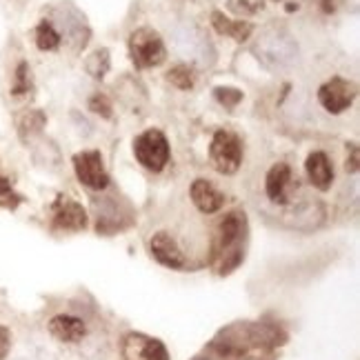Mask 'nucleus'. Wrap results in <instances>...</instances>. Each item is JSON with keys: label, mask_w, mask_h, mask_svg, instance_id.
<instances>
[{"label": "nucleus", "mask_w": 360, "mask_h": 360, "mask_svg": "<svg viewBox=\"0 0 360 360\" xmlns=\"http://www.w3.org/2000/svg\"><path fill=\"white\" fill-rule=\"evenodd\" d=\"M134 156L149 172H162L169 162V141L160 129H147L134 141Z\"/></svg>", "instance_id": "obj_2"}, {"label": "nucleus", "mask_w": 360, "mask_h": 360, "mask_svg": "<svg viewBox=\"0 0 360 360\" xmlns=\"http://www.w3.org/2000/svg\"><path fill=\"white\" fill-rule=\"evenodd\" d=\"M47 329H49V334L60 342H78L87 336V325L82 323L80 318L69 316V314L53 316L47 323Z\"/></svg>", "instance_id": "obj_10"}, {"label": "nucleus", "mask_w": 360, "mask_h": 360, "mask_svg": "<svg viewBox=\"0 0 360 360\" xmlns=\"http://www.w3.org/2000/svg\"><path fill=\"white\" fill-rule=\"evenodd\" d=\"M304 172H307L311 187L316 189L327 191L334 185V165H331L325 151H314V154H309L307 162H304Z\"/></svg>", "instance_id": "obj_9"}, {"label": "nucleus", "mask_w": 360, "mask_h": 360, "mask_svg": "<svg viewBox=\"0 0 360 360\" xmlns=\"http://www.w3.org/2000/svg\"><path fill=\"white\" fill-rule=\"evenodd\" d=\"M149 249H151V256H154L165 267H169V269H185L187 267L185 254L180 252L178 243L169 236L167 231L154 233L149 240Z\"/></svg>", "instance_id": "obj_7"}, {"label": "nucleus", "mask_w": 360, "mask_h": 360, "mask_svg": "<svg viewBox=\"0 0 360 360\" xmlns=\"http://www.w3.org/2000/svg\"><path fill=\"white\" fill-rule=\"evenodd\" d=\"M11 185H9V180L0 176V196H5V193H9Z\"/></svg>", "instance_id": "obj_24"}, {"label": "nucleus", "mask_w": 360, "mask_h": 360, "mask_svg": "<svg viewBox=\"0 0 360 360\" xmlns=\"http://www.w3.org/2000/svg\"><path fill=\"white\" fill-rule=\"evenodd\" d=\"M43 127H45V114L43 112H30L20 122V136L27 138V134L32 136V134L40 131Z\"/></svg>", "instance_id": "obj_19"}, {"label": "nucleus", "mask_w": 360, "mask_h": 360, "mask_svg": "<svg viewBox=\"0 0 360 360\" xmlns=\"http://www.w3.org/2000/svg\"><path fill=\"white\" fill-rule=\"evenodd\" d=\"M358 169V147H352V160L347 158V172H356Z\"/></svg>", "instance_id": "obj_23"}, {"label": "nucleus", "mask_w": 360, "mask_h": 360, "mask_svg": "<svg viewBox=\"0 0 360 360\" xmlns=\"http://www.w3.org/2000/svg\"><path fill=\"white\" fill-rule=\"evenodd\" d=\"M296 9H298V3H296V5H294V3H289V5H287V11H296Z\"/></svg>", "instance_id": "obj_26"}, {"label": "nucleus", "mask_w": 360, "mask_h": 360, "mask_svg": "<svg viewBox=\"0 0 360 360\" xmlns=\"http://www.w3.org/2000/svg\"><path fill=\"white\" fill-rule=\"evenodd\" d=\"M9 349H11V331L5 325H0V360L7 358Z\"/></svg>", "instance_id": "obj_22"}, {"label": "nucleus", "mask_w": 360, "mask_h": 360, "mask_svg": "<svg viewBox=\"0 0 360 360\" xmlns=\"http://www.w3.org/2000/svg\"><path fill=\"white\" fill-rule=\"evenodd\" d=\"M89 109H91L94 114L103 116V118H112V116H114V112H112V103H109V98H107V96H103V94L91 96V98H89Z\"/></svg>", "instance_id": "obj_21"}, {"label": "nucleus", "mask_w": 360, "mask_h": 360, "mask_svg": "<svg viewBox=\"0 0 360 360\" xmlns=\"http://www.w3.org/2000/svg\"><path fill=\"white\" fill-rule=\"evenodd\" d=\"M212 25H214V30L218 34H225V36L236 40V43H245V40L252 36V32H254L252 22H247V20H231V18L225 16V13H220V11L212 13Z\"/></svg>", "instance_id": "obj_12"}, {"label": "nucleus", "mask_w": 360, "mask_h": 360, "mask_svg": "<svg viewBox=\"0 0 360 360\" xmlns=\"http://www.w3.org/2000/svg\"><path fill=\"white\" fill-rule=\"evenodd\" d=\"M210 160H212V167L218 174H225V176L236 174L243 162L240 138L231 131H225V129L216 131L212 138V145H210Z\"/></svg>", "instance_id": "obj_3"}, {"label": "nucleus", "mask_w": 360, "mask_h": 360, "mask_svg": "<svg viewBox=\"0 0 360 360\" xmlns=\"http://www.w3.org/2000/svg\"><path fill=\"white\" fill-rule=\"evenodd\" d=\"M141 358L143 360H169V352L167 347L160 342V340H145L143 342V349H141Z\"/></svg>", "instance_id": "obj_18"}, {"label": "nucleus", "mask_w": 360, "mask_h": 360, "mask_svg": "<svg viewBox=\"0 0 360 360\" xmlns=\"http://www.w3.org/2000/svg\"><path fill=\"white\" fill-rule=\"evenodd\" d=\"M243 225L245 220L240 218V214H227L223 218V223L218 227V249L223 254H227L231 247H236V243L243 236Z\"/></svg>", "instance_id": "obj_13"}, {"label": "nucleus", "mask_w": 360, "mask_h": 360, "mask_svg": "<svg viewBox=\"0 0 360 360\" xmlns=\"http://www.w3.org/2000/svg\"><path fill=\"white\" fill-rule=\"evenodd\" d=\"M30 65L25 60L18 63L16 67V74H13V85H11V96H25L27 91L32 89V82H30Z\"/></svg>", "instance_id": "obj_16"}, {"label": "nucleus", "mask_w": 360, "mask_h": 360, "mask_svg": "<svg viewBox=\"0 0 360 360\" xmlns=\"http://www.w3.org/2000/svg\"><path fill=\"white\" fill-rule=\"evenodd\" d=\"M216 101L225 107H236L243 101V91L233 87H218L216 89Z\"/></svg>", "instance_id": "obj_20"}, {"label": "nucleus", "mask_w": 360, "mask_h": 360, "mask_svg": "<svg viewBox=\"0 0 360 360\" xmlns=\"http://www.w3.org/2000/svg\"><path fill=\"white\" fill-rule=\"evenodd\" d=\"M167 80L172 82L174 87L187 91V89L193 87V82H196V74H193V69L189 65H176V67L169 69Z\"/></svg>", "instance_id": "obj_15"}, {"label": "nucleus", "mask_w": 360, "mask_h": 360, "mask_svg": "<svg viewBox=\"0 0 360 360\" xmlns=\"http://www.w3.org/2000/svg\"><path fill=\"white\" fill-rule=\"evenodd\" d=\"M334 9H336V3H334V0H323V11H325V13H334Z\"/></svg>", "instance_id": "obj_25"}, {"label": "nucleus", "mask_w": 360, "mask_h": 360, "mask_svg": "<svg viewBox=\"0 0 360 360\" xmlns=\"http://www.w3.org/2000/svg\"><path fill=\"white\" fill-rule=\"evenodd\" d=\"M127 45H129V56L136 69L158 67L165 63V56H167L160 34L149 30V27H141V30L131 32Z\"/></svg>", "instance_id": "obj_1"}, {"label": "nucleus", "mask_w": 360, "mask_h": 360, "mask_svg": "<svg viewBox=\"0 0 360 360\" xmlns=\"http://www.w3.org/2000/svg\"><path fill=\"white\" fill-rule=\"evenodd\" d=\"M60 45V34L49 20H40L36 27V47L40 51H53Z\"/></svg>", "instance_id": "obj_14"}, {"label": "nucleus", "mask_w": 360, "mask_h": 360, "mask_svg": "<svg viewBox=\"0 0 360 360\" xmlns=\"http://www.w3.org/2000/svg\"><path fill=\"white\" fill-rule=\"evenodd\" d=\"M53 227L63 231H80L87 227V214L78 202L63 200L56 207V214H53Z\"/></svg>", "instance_id": "obj_11"}, {"label": "nucleus", "mask_w": 360, "mask_h": 360, "mask_svg": "<svg viewBox=\"0 0 360 360\" xmlns=\"http://www.w3.org/2000/svg\"><path fill=\"white\" fill-rule=\"evenodd\" d=\"M74 172L80 183L94 191H101L109 185V174L105 169L101 151H82V154H76Z\"/></svg>", "instance_id": "obj_5"}, {"label": "nucleus", "mask_w": 360, "mask_h": 360, "mask_svg": "<svg viewBox=\"0 0 360 360\" xmlns=\"http://www.w3.org/2000/svg\"><path fill=\"white\" fill-rule=\"evenodd\" d=\"M87 72L94 78H103L109 72V51L107 49L91 53V56L87 58Z\"/></svg>", "instance_id": "obj_17"}, {"label": "nucleus", "mask_w": 360, "mask_h": 360, "mask_svg": "<svg viewBox=\"0 0 360 360\" xmlns=\"http://www.w3.org/2000/svg\"><path fill=\"white\" fill-rule=\"evenodd\" d=\"M294 172L287 162H276L265 176V193L274 205H289L294 196Z\"/></svg>", "instance_id": "obj_6"}, {"label": "nucleus", "mask_w": 360, "mask_h": 360, "mask_svg": "<svg viewBox=\"0 0 360 360\" xmlns=\"http://www.w3.org/2000/svg\"><path fill=\"white\" fill-rule=\"evenodd\" d=\"M356 94H358L356 82L334 76L318 89V101H321V105L329 114H342L352 107Z\"/></svg>", "instance_id": "obj_4"}, {"label": "nucleus", "mask_w": 360, "mask_h": 360, "mask_svg": "<svg viewBox=\"0 0 360 360\" xmlns=\"http://www.w3.org/2000/svg\"><path fill=\"white\" fill-rule=\"evenodd\" d=\"M189 196H191V202L196 205V210L200 214H216L223 210L225 205V196L220 193L210 180L205 178H196L189 187Z\"/></svg>", "instance_id": "obj_8"}]
</instances>
